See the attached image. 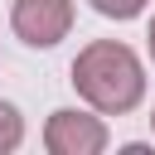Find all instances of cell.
Masks as SVG:
<instances>
[{
	"mask_svg": "<svg viewBox=\"0 0 155 155\" xmlns=\"http://www.w3.org/2000/svg\"><path fill=\"white\" fill-rule=\"evenodd\" d=\"M102 19H136V15H145L155 0H87Z\"/></svg>",
	"mask_w": 155,
	"mask_h": 155,
	"instance_id": "5",
	"label": "cell"
},
{
	"mask_svg": "<svg viewBox=\"0 0 155 155\" xmlns=\"http://www.w3.org/2000/svg\"><path fill=\"white\" fill-rule=\"evenodd\" d=\"M73 0H15L10 5V29L24 48H58L73 34Z\"/></svg>",
	"mask_w": 155,
	"mask_h": 155,
	"instance_id": "3",
	"label": "cell"
},
{
	"mask_svg": "<svg viewBox=\"0 0 155 155\" xmlns=\"http://www.w3.org/2000/svg\"><path fill=\"white\" fill-rule=\"evenodd\" d=\"M145 53H150V63H155V15H150V24H145Z\"/></svg>",
	"mask_w": 155,
	"mask_h": 155,
	"instance_id": "6",
	"label": "cell"
},
{
	"mask_svg": "<svg viewBox=\"0 0 155 155\" xmlns=\"http://www.w3.org/2000/svg\"><path fill=\"white\" fill-rule=\"evenodd\" d=\"M19 145H24V116H19L15 102L0 97V155H10V150H19Z\"/></svg>",
	"mask_w": 155,
	"mask_h": 155,
	"instance_id": "4",
	"label": "cell"
},
{
	"mask_svg": "<svg viewBox=\"0 0 155 155\" xmlns=\"http://www.w3.org/2000/svg\"><path fill=\"white\" fill-rule=\"evenodd\" d=\"M68 82L102 116H131L145 102V63L121 39H92V44H82L78 58H73V68H68Z\"/></svg>",
	"mask_w": 155,
	"mask_h": 155,
	"instance_id": "1",
	"label": "cell"
},
{
	"mask_svg": "<svg viewBox=\"0 0 155 155\" xmlns=\"http://www.w3.org/2000/svg\"><path fill=\"white\" fill-rule=\"evenodd\" d=\"M111 145V131L102 111L92 107H58L44 121V150L48 155H102Z\"/></svg>",
	"mask_w": 155,
	"mask_h": 155,
	"instance_id": "2",
	"label": "cell"
},
{
	"mask_svg": "<svg viewBox=\"0 0 155 155\" xmlns=\"http://www.w3.org/2000/svg\"><path fill=\"white\" fill-rule=\"evenodd\" d=\"M150 131H155V107H150Z\"/></svg>",
	"mask_w": 155,
	"mask_h": 155,
	"instance_id": "7",
	"label": "cell"
}]
</instances>
